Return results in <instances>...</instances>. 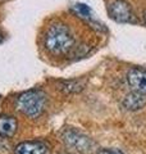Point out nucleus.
Here are the masks:
<instances>
[{
    "label": "nucleus",
    "mask_w": 146,
    "mask_h": 154,
    "mask_svg": "<svg viewBox=\"0 0 146 154\" xmlns=\"http://www.w3.org/2000/svg\"><path fill=\"white\" fill-rule=\"evenodd\" d=\"M122 104H123V107L127 110L136 112V110L142 109L146 105V95L132 91V93H129V94H127L124 96Z\"/></svg>",
    "instance_id": "8"
},
{
    "label": "nucleus",
    "mask_w": 146,
    "mask_h": 154,
    "mask_svg": "<svg viewBox=\"0 0 146 154\" xmlns=\"http://www.w3.org/2000/svg\"><path fill=\"white\" fill-rule=\"evenodd\" d=\"M18 131V121L14 116L2 114L0 116V136L11 139Z\"/></svg>",
    "instance_id": "7"
},
{
    "label": "nucleus",
    "mask_w": 146,
    "mask_h": 154,
    "mask_svg": "<svg viewBox=\"0 0 146 154\" xmlns=\"http://www.w3.org/2000/svg\"><path fill=\"white\" fill-rule=\"evenodd\" d=\"M47 96L42 90H27L16 99V109L30 118H37L45 112Z\"/></svg>",
    "instance_id": "2"
},
{
    "label": "nucleus",
    "mask_w": 146,
    "mask_h": 154,
    "mask_svg": "<svg viewBox=\"0 0 146 154\" xmlns=\"http://www.w3.org/2000/svg\"><path fill=\"white\" fill-rule=\"evenodd\" d=\"M85 88V81L81 80H68V81H60L59 82V90H62L65 94H75L80 93Z\"/></svg>",
    "instance_id": "9"
},
{
    "label": "nucleus",
    "mask_w": 146,
    "mask_h": 154,
    "mask_svg": "<svg viewBox=\"0 0 146 154\" xmlns=\"http://www.w3.org/2000/svg\"><path fill=\"white\" fill-rule=\"evenodd\" d=\"M44 46L53 55H65L75 48V35L64 23H54L45 32Z\"/></svg>",
    "instance_id": "1"
},
{
    "label": "nucleus",
    "mask_w": 146,
    "mask_h": 154,
    "mask_svg": "<svg viewBox=\"0 0 146 154\" xmlns=\"http://www.w3.org/2000/svg\"><path fill=\"white\" fill-rule=\"evenodd\" d=\"M127 85L135 93L146 95V69L145 68H131L126 75Z\"/></svg>",
    "instance_id": "5"
},
{
    "label": "nucleus",
    "mask_w": 146,
    "mask_h": 154,
    "mask_svg": "<svg viewBox=\"0 0 146 154\" xmlns=\"http://www.w3.org/2000/svg\"><path fill=\"white\" fill-rule=\"evenodd\" d=\"M108 13L111 19L119 23H129L133 22L135 14L132 12L129 3L126 0H114L108 7Z\"/></svg>",
    "instance_id": "4"
},
{
    "label": "nucleus",
    "mask_w": 146,
    "mask_h": 154,
    "mask_svg": "<svg viewBox=\"0 0 146 154\" xmlns=\"http://www.w3.org/2000/svg\"><path fill=\"white\" fill-rule=\"evenodd\" d=\"M62 141L64 143L67 148L76 150L78 153H91L95 148V141L91 137H89L86 134L81 132L77 128H65L62 134Z\"/></svg>",
    "instance_id": "3"
},
{
    "label": "nucleus",
    "mask_w": 146,
    "mask_h": 154,
    "mask_svg": "<svg viewBox=\"0 0 146 154\" xmlns=\"http://www.w3.org/2000/svg\"><path fill=\"white\" fill-rule=\"evenodd\" d=\"M3 40H4V35L0 32V42H3Z\"/></svg>",
    "instance_id": "13"
},
{
    "label": "nucleus",
    "mask_w": 146,
    "mask_h": 154,
    "mask_svg": "<svg viewBox=\"0 0 146 154\" xmlns=\"http://www.w3.org/2000/svg\"><path fill=\"white\" fill-rule=\"evenodd\" d=\"M144 19H145V22H146V12L144 13Z\"/></svg>",
    "instance_id": "14"
},
{
    "label": "nucleus",
    "mask_w": 146,
    "mask_h": 154,
    "mask_svg": "<svg viewBox=\"0 0 146 154\" xmlns=\"http://www.w3.org/2000/svg\"><path fill=\"white\" fill-rule=\"evenodd\" d=\"M11 152V145L8 143V139L0 136V154H8Z\"/></svg>",
    "instance_id": "12"
},
{
    "label": "nucleus",
    "mask_w": 146,
    "mask_h": 154,
    "mask_svg": "<svg viewBox=\"0 0 146 154\" xmlns=\"http://www.w3.org/2000/svg\"><path fill=\"white\" fill-rule=\"evenodd\" d=\"M13 154H49V145L44 140H26L17 144Z\"/></svg>",
    "instance_id": "6"
},
{
    "label": "nucleus",
    "mask_w": 146,
    "mask_h": 154,
    "mask_svg": "<svg viewBox=\"0 0 146 154\" xmlns=\"http://www.w3.org/2000/svg\"><path fill=\"white\" fill-rule=\"evenodd\" d=\"M96 154H124V153L118 148H99L96 150Z\"/></svg>",
    "instance_id": "11"
},
{
    "label": "nucleus",
    "mask_w": 146,
    "mask_h": 154,
    "mask_svg": "<svg viewBox=\"0 0 146 154\" xmlns=\"http://www.w3.org/2000/svg\"><path fill=\"white\" fill-rule=\"evenodd\" d=\"M72 11L75 12L77 16L81 17V18H84L86 19L87 22H90L94 19V12H92V9L90 5H87V4L85 3H75L72 5Z\"/></svg>",
    "instance_id": "10"
}]
</instances>
